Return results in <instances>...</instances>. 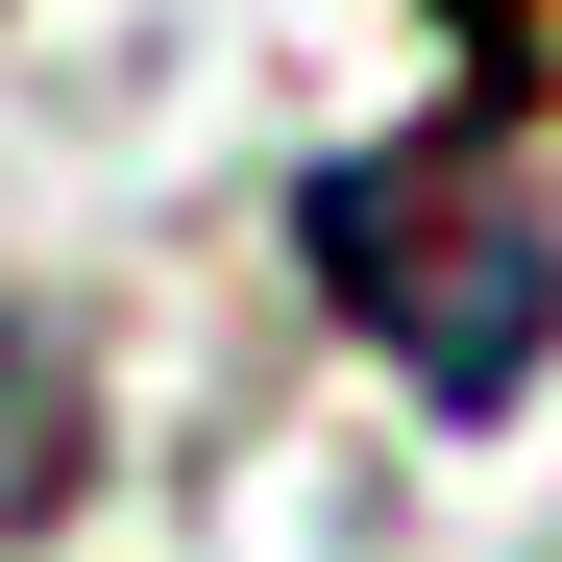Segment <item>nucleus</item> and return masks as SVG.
I'll list each match as a JSON object with an SVG mask.
<instances>
[{
  "label": "nucleus",
  "instance_id": "obj_1",
  "mask_svg": "<svg viewBox=\"0 0 562 562\" xmlns=\"http://www.w3.org/2000/svg\"><path fill=\"white\" fill-rule=\"evenodd\" d=\"M514 123H538L514 74H464L440 123L342 147L318 196H294V245H318L342 342H392V392H416V416H514L538 367H562V221H538Z\"/></svg>",
  "mask_w": 562,
  "mask_h": 562
},
{
  "label": "nucleus",
  "instance_id": "obj_2",
  "mask_svg": "<svg viewBox=\"0 0 562 562\" xmlns=\"http://www.w3.org/2000/svg\"><path fill=\"white\" fill-rule=\"evenodd\" d=\"M74 490H99V367L74 318H0V538H49Z\"/></svg>",
  "mask_w": 562,
  "mask_h": 562
},
{
  "label": "nucleus",
  "instance_id": "obj_3",
  "mask_svg": "<svg viewBox=\"0 0 562 562\" xmlns=\"http://www.w3.org/2000/svg\"><path fill=\"white\" fill-rule=\"evenodd\" d=\"M440 25H464V74H514V99H538V49H514V0H440Z\"/></svg>",
  "mask_w": 562,
  "mask_h": 562
}]
</instances>
